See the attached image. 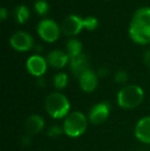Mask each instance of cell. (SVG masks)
Returning a JSON list of instances; mask_svg holds the SVG:
<instances>
[{"label": "cell", "instance_id": "1", "mask_svg": "<svg viewBox=\"0 0 150 151\" xmlns=\"http://www.w3.org/2000/svg\"><path fill=\"white\" fill-rule=\"evenodd\" d=\"M128 35L139 44L150 43V7L144 6L135 12L128 27Z\"/></svg>", "mask_w": 150, "mask_h": 151}, {"label": "cell", "instance_id": "2", "mask_svg": "<svg viewBox=\"0 0 150 151\" xmlns=\"http://www.w3.org/2000/svg\"><path fill=\"white\" fill-rule=\"evenodd\" d=\"M44 108L52 118H63L69 114L70 102L68 98L61 93H52L44 100Z\"/></svg>", "mask_w": 150, "mask_h": 151}, {"label": "cell", "instance_id": "3", "mask_svg": "<svg viewBox=\"0 0 150 151\" xmlns=\"http://www.w3.org/2000/svg\"><path fill=\"white\" fill-rule=\"evenodd\" d=\"M144 100V91L137 84H130L121 88L117 93V104L123 109H134Z\"/></svg>", "mask_w": 150, "mask_h": 151}, {"label": "cell", "instance_id": "4", "mask_svg": "<svg viewBox=\"0 0 150 151\" xmlns=\"http://www.w3.org/2000/svg\"><path fill=\"white\" fill-rule=\"evenodd\" d=\"M88 127V118L82 112L74 111L65 117L63 123L64 134L70 138H78L83 135Z\"/></svg>", "mask_w": 150, "mask_h": 151}, {"label": "cell", "instance_id": "5", "mask_svg": "<svg viewBox=\"0 0 150 151\" xmlns=\"http://www.w3.org/2000/svg\"><path fill=\"white\" fill-rule=\"evenodd\" d=\"M61 27L52 19H43L37 25V33L46 42H55L61 34Z\"/></svg>", "mask_w": 150, "mask_h": 151}, {"label": "cell", "instance_id": "6", "mask_svg": "<svg viewBox=\"0 0 150 151\" xmlns=\"http://www.w3.org/2000/svg\"><path fill=\"white\" fill-rule=\"evenodd\" d=\"M9 43L14 50L18 52H27L30 50L34 45V39L28 32L18 31L14 33L9 38Z\"/></svg>", "mask_w": 150, "mask_h": 151}, {"label": "cell", "instance_id": "7", "mask_svg": "<svg viewBox=\"0 0 150 151\" xmlns=\"http://www.w3.org/2000/svg\"><path fill=\"white\" fill-rule=\"evenodd\" d=\"M111 106L108 102H100L90 108L88 112V120L95 125L105 122L110 115Z\"/></svg>", "mask_w": 150, "mask_h": 151}, {"label": "cell", "instance_id": "8", "mask_svg": "<svg viewBox=\"0 0 150 151\" xmlns=\"http://www.w3.org/2000/svg\"><path fill=\"white\" fill-rule=\"evenodd\" d=\"M83 28V18L77 14H69L61 24V31L68 36L77 35Z\"/></svg>", "mask_w": 150, "mask_h": 151}, {"label": "cell", "instance_id": "9", "mask_svg": "<svg viewBox=\"0 0 150 151\" xmlns=\"http://www.w3.org/2000/svg\"><path fill=\"white\" fill-rule=\"evenodd\" d=\"M26 68L31 75L41 77L47 69V61L39 55H33L27 60Z\"/></svg>", "mask_w": 150, "mask_h": 151}, {"label": "cell", "instance_id": "10", "mask_svg": "<svg viewBox=\"0 0 150 151\" xmlns=\"http://www.w3.org/2000/svg\"><path fill=\"white\" fill-rule=\"evenodd\" d=\"M79 86L85 93H92L98 86V75L95 71L88 69L78 77Z\"/></svg>", "mask_w": 150, "mask_h": 151}, {"label": "cell", "instance_id": "11", "mask_svg": "<svg viewBox=\"0 0 150 151\" xmlns=\"http://www.w3.org/2000/svg\"><path fill=\"white\" fill-rule=\"evenodd\" d=\"M135 136L142 143L150 144V116H145L137 122Z\"/></svg>", "mask_w": 150, "mask_h": 151}, {"label": "cell", "instance_id": "12", "mask_svg": "<svg viewBox=\"0 0 150 151\" xmlns=\"http://www.w3.org/2000/svg\"><path fill=\"white\" fill-rule=\"evenodd\" d=\"M46 61H47V64H50V66L57 68V69H61L70 62V58L67 52L61 50H54L47 54Z\"/></svg>", "mask_w": 150, "mask_h": 151}, {"label": "cell", "instance_id": "13", "mask_svg": "<svg viewBox=\"0 0 150 151\" xmlns=\"http://www.w3.org/2000/svg\"><path fill=\"white\" fill-rule=\"evenodd\" d=\"M70 65V70L75 76L79 77L83 72H85L86 70L90 69V60L88 57L85 54H81L80 56L76 57V58L70 59L69 62Z\"/></svg>", "mask_w": 150, "mask_h": 151}, {"label": "cell", "instance_id": "14", "mask_svg": "<svg viewBox=\"0 0 150 151\" xmlns=\"http://www.w3.org/2000/svg\"><path fill=\"white\" fill-rule=\"evenodd\" d=\"M45 121L38 114H32L25 121V129L29 135H37L44 129Z\"/></svg>", "mask_w": 150, "mask_h": 151}, {"label": "cell", "instance_id": "15", "mask_svg": "<svg viewBox=\"0 0 150 151\" xmlns=\"http://www.w3.org/2000/svg\"><path fill=\"white\" fill-rule=\"evenodd\" d=\"M67 54H68L69 58L73 59L76 57L80 56L82 52V43L76 38H72L67 42Z\"/></svg>", "mask_w": 150, "mask_h": 151}, {"label": "cell", "instance_id": "16", "mask_svg": "<svg viewBox=\"0 0 150 151\" xmlns=\"http://www.w3.org/2000/svg\"><path fill=\"white\" fill-rule=\"evenodd\" d=\"M14 17H16V20L18 21V23L24 24L30 18V10L26 5L20 4L14 8Z\"/></svg>", "mask_w": 150, "mask_h": 151}, {"label": "cell", "instance_id": "17", "mask_svg": "<svg viewBox=\"0 0 150 151\" xmlns=\"http://www.w3.org/2000/svg\"><path fill=\"white\" fill-rule=\"evenodd\" d=\"M68 84V75L65 72H60L54 76V86L58 90H63Z\"/></svg>", "mask_w": 150, "mask_h": 151}, {"label": "cell", "instance_id": "18", "mask_svg": "<svg viewBox=\"0 0 150 151\" xmlns=\"http://www.w3.org/2000/svg\"><path fill=\"white\" fill-rule=\"evenodd\" d=\"M34 9L39 16H45L50 10V4L46 0H36L34 3Z\"/></svg>", "mask_w": 150, "mask_h": 151}, {"label": "cell", "instance_id": "19", "mask_svg": "<svg viewBox=\"0 0 150 151\" xmlns=\"http://www.w3.org/2000/svg\"><path fill=\"white\" fill-rule=\"evenodd\" d=\"M83 26L88 30L93 31L95 29H97V27L99 26V21L96 17L88 16L86 18H83Z\"/></svg>", "mask_w": 150, "mask_h": 151}, {"label": "cell", "instance_id": "20", "mask_svg": "<svg viewBox=\"0 0 150 151\" xmlns=\"http://www.w3.org/2000/svg\"><path fill=\"white\" fill-rule=\"evenodd\" d=\"M128 79V74L126 70H118L117 72L114 75V80H115L117 83H126Z\"/></svg>", "mask_w": 150, "mask_h": 151}, {"label": "cell", "instance_id": "21", "mask_svg": "<svg viewBox=\"0 0 150 151\" xmlns=\"http://www.w3.org/2000/svg\"><path fill=\"white\" fill-rule=\"evenodd\" d=\"M62 134H64V129L63 127H59V125H52V127H50V129L47 131V136L50 138H57L60 137Z\"/></svg>", "mask_w": 150, "mask_h": 151}, {"label": "cell", "instance_id": "22", "mask_svg": "<svg viewBox=\"0 0 150 151\" xmlns=\"http://www.w3.org/2000/svg\"><path fill=\"white\" fill-rule=\"evenodd\" d=\"M21 142H22V145L23 146H29L31 144V135H29V134H25L24 136L22 137V139H21Z\"/></svg>", "mask_w": 150, "mask_h": 151}, {"label": "cell", "instance_id": "23", "mask_svg": "<svg viewBox=\"0 0 150 151\" xmlns=\"http://www.w3.org/2000/svg\"><path fill=\"white\" fill-rule=\"evenodd\" d=\"M109 73V70L106 67H100L97 71V75L100 76V77H105L107 74Z\"/></svg>", "mask_w": 150, "mask_h": 151}, {"label": "cell", "instance_id": "24", "mask_svg": "<svg viewBox=\"0 0 150 151\" xmlns=\"http://www.w3.org/2000/svg\"><path fill=\"white\" fill-rule=\"evenodd\" d=\"M143 61H144L145 65L148 66L150 68V50H147L143 55Z\"/></svg>", "mask_w": 150, "mask_h": 151}, {"label": "cell", "instance_id": "25", "mask_svg": "<svg viewBox=\"0 0 150 151\" xmlns=\"http://www.w3.org/2000/svg\"><path fill=\"white\" fill-rule=\"evenodd\" d=\"M7 17H8L7 9H6L5 7H1V9H0V19L3 21V20H5Z\"/></svg>", "mask_w": 150, "mask_h": 151}, {"label": "cell", "instance_id": "26", "mask_svg": "<svg viewBox=\"0 0 150 151\" xmlns=\"http://www.w3.org/2000/svg\"><path fill=\"white\" fill-rule=\"evenodd\" d=\"M37 84H38V86H40V88H44V86H45L46 81H45V79L43 78V76H41V77H38Z\"/></svg>", "mask_w": 150, "mask_h": 151}]
</instances>
